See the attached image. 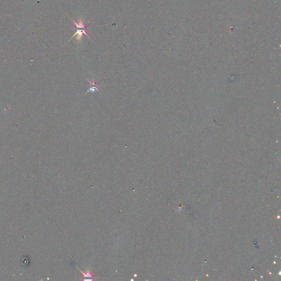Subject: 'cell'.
Here are the masks:
<instances>
[{"label":"cell","mask_w":281,"mask_h":281,"mask_svg":"<svg viewBox=\"0 0 281 281\" xmlns=\"http://www.w3.org/2000/svg\"><path fill=\"white\" fill-rule=\"evenodd\" d=\"M72 21L74 22V23L76 25V28L74 29L76 30V33L72 37L76 36V39L79 40L82 38L83 34L86 35L87 36H89V35L86 33V26L85 23H84V22H82V20H80L79 23L74 22L73 20H72Z\"/></svg>","instance_id":"cell-1"},{"label":"cell","mask_w":281,"mask_h":281,"mask_svg":"<svg viewBox=\"0 0 281 281\" xmlns=\"http://www.w3.org/2000/svg\"><path fill=\"white\" fill-rule=\"evenodd\" d=\"M81 271V273H82V274L84 275V276L83 277H84V278H93V275L94 274H92L91 273H90V272H86V273H83L82 271L80 270Z\"/></svg>","instance_id":"cell-2"}]
</instances>
